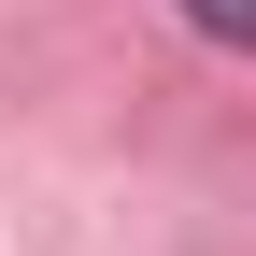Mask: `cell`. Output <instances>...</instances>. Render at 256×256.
I'll return each instance as SVG.
<instances>
[{
    "label": "cell",
    "instance_id": "cell-1",
    "mask_svg": "<svg viewBox=\"0 0 256 256\" xmlns=\"http://www.w3.org/2000/svg\"><path fill=\"white\" fill-rule=\"evenodd\" d=\"M185 28L200 43H256V0H185Z\"/></svg>",
    "mask_w": 256,
    "mask_h": 256
}]
</instances>
